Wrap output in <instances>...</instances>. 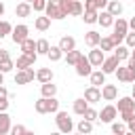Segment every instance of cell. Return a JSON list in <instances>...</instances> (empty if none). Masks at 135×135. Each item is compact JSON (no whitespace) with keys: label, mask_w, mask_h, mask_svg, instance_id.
<instances>
[{"label":"cell","mask_w":135,"mask_h":135,"mask_svg":"<svg viewBox=\"0 0 135 135\" xmlns=\"http://www.w3.org/2000/svg\"><path fill=\"white\" fill-rule=\"evenodd\" d=\"M34 108H36V112L38 114H55L57 110H59V101L55 99V97H40L36 103H34Z\"/></svg>","instance_id":"6da1fadb"},{"label":"cell","mask_w":135,"mask_h":135,"mask_svg":"<svg viewBox=\"0 0 135 135\" xmlns=\"http://www.w3.org/2000/svg\"><path fill=\"white\" fill-rule=\"evenodd\" d=\"M44 15L51 17V19H65L68 13L63 11V0H46Z\"/></svg>","instance_id":"7a4b0ae2"},{"label":"cell","mask_w":135,"mask_h":135,"mask_svg":"<svg viewBox=\"0 0 135 135\" xmlns=\"http://www.w3.org/2000/svg\"><path fill=\"white\" fill-rule=\"evenodd\" d=\"M114 34H112V40H114V44H120L122 40H124V36L129 34V21L127 19H122V17H118V19H114Z\"/></svg>","instance_id":"3957f363"},{"label":"cell","mask_w":135,"mask_h":135,"mask_svg":"<svg viewBox=\"0 0 135 135\" xmlns=\"http://www.w3.org/2000/svg\"><path fill=\"white\" fill-rule=\"evenodd\" d=\"M55 124H57V129H59L61 133H70V131L74 129V122H72L70 114H68V112H61V110L55 112Z\"/></svg>","instance_id":"277c9868"},{"label":"cell","mask_w":135,"mask_h":135,"mask_svg":"<svg viewBox=\"0 0 135 135\" xmlns=\"http://www.w3.org/2000/svg\"><path fill=\"white\" fill-rule=\"evenodd\" d=\"M11 38H13V42H15V44H21L23 40H27V38H30V27H27L25 23L15 25V27H13V32H11Z\"/></svg>","instance_id":"5b68a950"},{"label":"cell","mask_w":135,"mask_h":135,"mask_svg":"<svg viewBox=\"0 0 135 135\" xmlns=\"http://www.w3.org/2000/svg\"><path fill=\"white\" fill-rule=\"evenodd\" d=\"M114 74H116V78H118L120 82H133V80H135V70H133L131 65H122V68L118 65Z\"/></svg>","instance_id":"8992f818"},{"label":"cell","mask_w":135,"mask_h":135,"mask_svg":"<svg viewBox=\"0 0 135 135\" xmlns=\"http://www.w3.org/2000/svg\"><path fill=\"white\" fill-rule=\"evenodd\" d=\"M74 70H76V74L78 76H91V72H93V63L89 61V57H80L78 59V63L74 65Z\"/></svg>","instance_id":"52a82bcc"},{"label":"cell","mask_w":135,"mask_h":135,"mask_svg":"<svg viewBox=\"0 0 135 135\" xmlns=\"http://www.w3.org/2000/svg\"><path fill=\"white\" fill-rule=\"evenodd\" d=\"M34 78H36V74H34V70H32V68L17 70V74H15V84H30Z\"/></svg>","instance_id":"ba28073f"},{"label":"cell","mask_w":135,"mask_h":135,"mask_svg":"<svg viewBox=\"0 0 135 135\" xmlns=\"http://www.w3.org/2000/svg\"><path fill=\"white\" fill-rule=\"evenodd\" d=\"M116 116H118L116 105H105V108L99 112V120H101V122H105V124H112V122L116 120Z\"/></svg>","instance_id":"9c48e42d"},{"label":"cell","mask_w":135,"mask_h":135,"mask_svg":"<svg viewBox=\"0 0 135 135\" xmlns=\"http://www.w3.org/2000/svg\"><path fill=\"white\" fill-rule=\"evenodd\" d=\"M103 59H105V53H103L101 49H97V46H93V49L89 51V61L93 63V68H101V63H103Z\"/></svg>","instance_id":"30bf717a"},{"label":"cell","mask_w":135,"mask_h":135,"mask_svg":"<svg viewBox=\"0 0 135 135\" xmlns=\"http://www.w3.org/2000/svg\"><path fill=\"white\" fill-rule=\"evenodd\" d=\"M118 65H120V59H118L116 55H112V57H105V59H103V63H101V70H103L105 74H114Z\"/></svg>","instance_id":"8fae6325"},{"label":"cell","mask_w":135,"mask_h":135,"mask_svg":"<svg viewBox=\"0 0 135 135\" xmlns=\"http://www.w3.org/2000/svg\"><path fill=\"white\" fill-rule=\"evenodd\" d=\"M84 99H86L89 103H97V101H101V89L95 86V84H91V86L84 91Z\"/></svg>","instance_id":"7c38bea8"},{"label":"cell","mask_w":135,"mask_h":135,"mask_svg":"<svg viewBox=\"0 0 135 135\" xmlns=\"http://www.w3.org/2000/svg\"><path fill=\"white\" fill-rule=\"evenodd\" d=\"M116 97H118V89H116L114 84H103V86H101V99L114 101Z\"/></svg>","instance_id":"4fadbf2b"},{"label":"cell","mask_w":135,"mask_h":135,"mask_svg":"<svg viewBox=\"0 0 135 135\" xmlns=\"http://www.w3.org/2000/svg\"><path fill=\"white\" fill-rule=\"evenodd\" d=\"M114 19H116V17H114L110 11H101L99 17H97V23H99L101 27H112V25H114Z\"/></svg>","instance_id":"5bb4252c"},{"label":"cell","mask_w":135,"mask_h":135,"mask_svg":"<svg viewBox=\"0 0 135 135\" xmlns=\"http://www.w3.org/2000/svg\"><path fill=\"white\" fill-rule=\"evenodd\" d=\"M21 53H25V55H32V57H36L38 59V51H36V42L32 40V38H27V40H23L21 44Z\"/></svg>","instance_id":"9a60e30c"},{"label":"cell","mask_w":135,"mask_h":135,"mask_svg":"<svg viewBox=\"0 0 135 135\" xmlns=\"http://www.w3.org/2000/svg\"><path fill=\"white\" fill-rule=\"evenodd\" d=\"M116 110L118 112H131V110H135V99L133 97H120Z\"/></svg>","instance_id":"2e32d148"},{"label":"cell","mask_w":135,"mask_h":135,"mask_svg":"<svg viewBox=\"0 0 135 135\" xmlns=\"http://www.w3.org/2000/svg\"><path fill=\"white\" fill-rule=\"evenodd\" d=\"M34 61H36V57L21 53V55L17 57V70H25V68H32V65H34Z\"/></svg>","instance_id":"e0dca14e"},{"label":"cell","mask_w":135,"mask_h":135,"mask_svg":"<svg viewBox=\"0 0 135 135\" xmlns=\"http://www.w3.org/2000/svg\"><path fill=\"white\" fill-rule=\"evenodd\" d=\"M89 78H91V84H95V86H103V84H105V72H103L101 68H99V70H93Z\"/></svg>","instance_id":"ac0fdd59"},{"label":"cell","mask_w":135,"mask_h":135,"mask_svg":"<svg viewBox=\"0 0 135 135\" xmlns=\"http://www.w3.org/2000/svg\"><path fill=\"white\" fill-rule=\"evenodd\" d=\"M51 17H46V15H42V17H36L34 19V27L38 30V32H46L49 27H51Z\"/></svg>","instance_id":"d6986e66"},{"label":"cell","mask_w":135,"mask_h":135,"mask_svg":"<svg viewBox=\"0 0 135 135\" xmlns=\"http://www.w3.org/2000/svg\"><path fill=\"white\" fill-rule=\"evenodd\" d=\"M99 40H101V34L99 32H95V30H91V32H86L84 34V42H86V46H99Z\"/></svg>","instance_id":"ffe728a7"},{"label":"cell","mask_w":135,"mask_h":135,"mask_svg":"<svg viewBox=\"0 0 135 135\" xmlns=\"http://www.w3.org/2000/svg\"><path fill=\"white\" fill-rule=\"evenodd\" d=\"M15 15H17V17H30V15H32V4L21 0V2L15 6Z\"/></svg>","instance_id":"44dd1931"},{"label":"cell","mask_w":135,"mask_h":135,"mask_svg":"<svg viewBox=\"0 0 135 135\" xmlns=\"http://www.w3.org/2000/svg\"><path fill=\"white\" fill-rule=\"evenodd\" d=\"M36 80L38 82H51L53 80V70L51 68H40L36 72Z\"/></svg>","instance_id":"7402d4cb"},{"label":"cell","mask_w":135,"mask_h":135,"mask_svg":"<svg viewBox=\"0 0 135 135\" xmlns=\"http://www.w3.org/2000/svg\"><path fill=\"white\" fill-rule=\"evenodd\" d=\"M11 133V116L6 112H0V135Z\"/></svg>","instance_id":"603a6c76"},{"label":"cell","mask_w":135,"mask_h":135,"mask_svg":"<svg viewBox=\"0 0 135 135\" xmlns=\"http://www.w3.org/2000/svg\"><path fill=\"white\" fill-rule=\"evenodd\" d=\"M105 11H110L114 17H120V15H122V11H124V6H122L118 0H110V2H108V6H105Z\"/></svg>","instance_id":"cb8c5ba5"},{"label":"cell","mask_w":135,"mask_h":135,"mask_svg":"<svg viewBox=\"0 0 135 135\" xmlns=\"http://www.w3.org/2000/svg\"><path fill=\"white\" fill-rule=\"evenodd\" d=\"M40 93H42L44 97H55V95H57V84H53V80H51V82H42Z\"/></svg>","instance_id":"d4e9b609"},{"label":"cell","mask_w":135,"mask_h":135,"mask_svg":"<svg viewBox=\"0 0 135 135\" xmlns=\"http://www.w3.org/2000/svg\"><path fill=\"white\" fill-rule=\"evenodd\" d=\"M59 46H61V51H63V53H68V51L76 49V40H74L72 36H63V38L59 40Z\"/></svg>","instance_id":"484cf974"},{"label":"cell","mask_w":135,"mask_h":135,"mask_svg":"<svg viewBox=\"0 0 135 135\" xmlns=\"http://www.w3.org/2000/svg\"><path fill=\"white\" fill-rule=\"evenodd\" d=\"M86 108H89V101H86L84 97H80V99H74V114L82 116V114L86 112Z\"/></svg>","instance_id":"4316f807"},{"label":"cell","mask_w":135,"mask_h":135,"mask_svg":"<svg viewBox=\"0 0 135 135\" xmlns=\"http://www.w3.org/2000/svg\"><path fill=\"white\" fill-rule=\"evenodd\" d=\"M114 55H116L120 61H124V59H129V57H131V51H129V46L116 44V46H114Z\"/></svg>","instance_id":"83f0119b"},{"label":"cell","mask_w":135,"mask_h":135,"mask_svg":"<svg viewBox=\"0 0 135 135\" xmlns=\"http://www.w3.org/2000/svg\"><path fill=\"white\" fill-rule=\"evenodd\" d=\"M63 55H65V53L61 51V46H59V44H57V46H51V49H49V53H46V57H49L51 61H59Z\"/></svg>","instance_id":"f1b7e54d"},{"label":"cell","mask_w":135,"mask_h":135,"mask_svg":"<svg viewBox=\"0 0 135 135\" xmlns=\"http://www.w3.org/2000/svg\"><path fill=\"white\" fill-rule=\"evenodd\" d=\"M80 57H82V53H80V51H76V49H72V51H68V53H65V61H68V65H76Z\"/></svg>","instance_id":"f546056e"},{"label":"cell","mask_w":135,"mask_h":135,"mask_svg":"<svg viewBox=\"0 0 135 135\" xmlns=\"http://www.w3.org/2000/svg\"><path fill=\"white\" fill-rule=\"evenodd\" d=\"M82 13H84V4H82L80 0H72V2H70V15L78 17V15H82Z\"/></svg>","instance_id":"4dcf8cb0"},{"label":"cell","mask_w":135,"mask_h":135,"mask_svg":"<svg viewBox=\"0 0 135 135\" xmlns=\"http://www.w3.org/2000/svg\"><path fill=\"white\" fill-rule=\"evenodd\" d=\"M76 131H78V133H82V135H84V133H91V131H93V122H91V120H86V118H82V120L76 124Z\"/></svg>","instance_id":"1f68e13d"},{"label":"cell","mask_w":135,"mask_h":135,"mask_svg":"<svg viewBox=\"0 0 135 135\" xmlns=\"http://www.w3.org/2000/svg\"><path fill=\"white\" fill-rule=\"evenodd\" d=\"M114 46H116V44H114L112 36H105V38H101V40H99V49H101L103 53H105V51H114Z\"/></svg>","instance_id":"d6a6232c"},{"label":"cell","mask_w":135,"mask_h":135,"mask_svg":"<svg viewBox=\"0 0 135 135\" xmlns=\"http://www.w3.org/2000/svg\"><path fill=\"white\" fill-rule=\"evenodd\" d=\"M97 17H99V11H84L82 13V21L84 23H97Z\"/></svg>","instance_id":"836d02e7"},{"label":"cell","mask_w":135,"mask_h":135,"mask_svg":"<svg viewBox=\"0 0 135 135\" xmlns=\"http://www.w3.org/2000/svg\"><path fill=\"white\" fill-rule=\"evenodd\" d=\"M49 49H51L49 40H44V38L36 40V51H38V55H46V53H49Z\"/></svg>","instance_id":"e575fe53"},{"label":"cell","mask_w":135,"mask_h":135,"mask_svg":"<svg viewBox=\"0 0 135 135\" xmlns=\"http://www.w3.org/2000/svg\"><path fill=\"white\" fill-rule=\"evenodd\" d=\"M11 32H13V25H11L8 21H4V19H2V21H0V40H2V38H6Z\"/></svg>","instance_id":"d590c367"},{"label":"cell","mask_w":135,"mask_h":135,"mask_svg":"<svg viewBox=\"0 0 135 135\" xmlns=\"http://www.w3.org/2000/svg\"><path fill=\"white\" fill-rule=\"evenodd\" d=\"M82 118H86V120L95 122V120H99V112H97V110H93V108H86V112L82 114Z\"/></svg>","instance_id":"8d00e7d4"},{"label":"cell","mask_w":135,"mask_h":135,"mask_svg":"<svg viewBox=\"0 0 135 135\" xmlns=\"http://www.w3.org/2000/svg\"><path fill=\"white\" fill-rule=\"evenodd\" d=\"M112 133L122 135V133H129V129L124 127V122H112Z\"/></svg>","instance_id":"74e56055"},{"label":"cell","mask_w":135,"mask_h":135,"mask_svg":"<svg viewBox=\"0 0 135 135\" xmlns=\"http://www.w3.org/2000/svg\"><path fill=\"white\" fill-rule=\"evenodd\" d=\"M32 8H34L36 13H44V8H46V0H34V2H32Z\"/></svg>","instance_id":"f35d334b"},{"label":"cell","mask_w":135,"mask_h":135,"mask_svg":"<svg viewBox=\"0 0 135 135\" xmlns=\"http://www.w3.org/2000/svg\"><path fill=\"white\" fill-rule=\"evenodd\" d=\"M124 42H127L129 49H135V30H131V32L124 36Z\"/></svg>","instance_id":"ab89813d"},{"label":"cell","mask_w":135,"mask_h":135,"mask_svg":"<svg viewBox=\"0 0 135 135\" xmlns=\"http://www.w3.org/2000/svg\"><path fill=\"white\" fill-rule=\"evenodd\" d=\"M118 114H120V120L122 122H131L135 118V110H131V112H118Z\"/></svg>","instance_id":"60d3db41"},{"label":"cell","mask_w":135,"mask_h":135,"mask_svg":"<svg viewBox=\"0 0 135 135\" xmlns=\"http://www.w3.org/2000/svg\"><path fill=\"white\" fill-rule=\"evenodd\" d=\"M13 68H15V63H13V59H6V61H2V63H0V70H2L4 74H6V72H11Z\"/></svg>","instance_id":"b9f144b4"},{"label":"cell","mask_w":135,"mask_h":135,"mask_svg":"<svg viewBox=\"0 0 135 135\" xmlns=\"http://www.w3.org/2000/svg\"><path fill=\"white\" fill-rule=\"evenodd\" d=\"M11 133L13 135H23V133H27V129L23 124H15V127H11Z\"/></svg>","instance_id":"7bdbcfd3"},{"label":"cell","mask_w":135,"mask_h":135,"mask_svg":"<svg viewBox=\"0 0 135 135\" xmlns=\"http://www.w3.org/2000/svg\"><path fill=\"white\" fill-rule=\"evenodd\" d=\"M8 110V97H0V112Z\"/></svg>","instance_id":"ee69618b"},{"label":"cell","mask_w":135,"mask_h":135,"mask_svg":"<svg viewBox=\"0 0 135 135\" xmlns=\"http://www.w3.org/2000/svg\"><path fill=\"white\" fill-rule=\"evenodd\" d=\"M93 2H95V6H97V11H103V8L108 6V2H110V0H93Z\"/></svg>","instance_id":"f6af8a7d"},{"label":"cell","mask_w":135,"mask_h":135,"mask_svg":"<svg viewBox=\"0 0 135 135\" xmlns=\"http://www.w3.org/2000/svg\"><path fill=\"white\" fill-rule=\"evenodd\" d=\"M84 11H97L95 2H93V0H84Z\"/></svg>","instance_id":"bcb514c9"},{"label":"cell","mask_w":135,"mask_h":135,"mask_svg":"<svg viewBox=\"0 0 135 135\" xmlns=\"http://www.w3.org/2000/svg\"><path fill=\"white\" fill-rule=\"evenodd\" d=\"M6 59H11L8 51H6V49H0V63H2V61H6Z\"/></svg>","instance_id":"7dc6e473"},{"label":"cell","mask_w":135,"mask_h":135,"mask_svg":"<svg viewBox=\"0 0 135 135\" xmlns=\"http://www.w3.org/2000/svg\"><path fill=\"white\" fill-rule=\"evenodd\" d=\"M127 129H129V133H135V118L131 122H127Z\"/></svg>","instance_id":"c3c4849f"},{"label":"cell","mask_w":135,"mask_h":135,"mask_svg":"<svg viewBox=\"0 0 135 135\" xmlns=\"http://www.w3.org/2000/svg\"><path fill=\"white\" fill-rule=\"evenodd\" d=\"M0 97H8V91H6L2 84H0Z\"/></svg>","instance_id":"681fc988"},{"label":"cell","mask_w":135,"mask_h":135,"mask_svg":"<svg viewBox=\"0 0 135 135\" xmlns=\"http://www.w3.org/2000/svg\"><path fill=\"white\" fill-rule=\"evenodd\" d=\"M129 30H135V15L129 19Z\"/></svg>","instance_id":"f907efd6"},{"label":"cell","mask_w":135,"mask_h":135,"mask_svg":"<svg viewBox=\"0 0 135 135\" xmlns=\"http://www.w3.org/2000/svg\"><path fill=\"white\" fill-rule=\"evenodd\" d=\"M127 65H131V68L135 70V57H129V63H127Z\"/></svg>","instance_id":"816d5d0a"},{"label":"cell","mask_w":135,"mask_h":135,"mask_svg":"<svg viewBox=\"0 0 135 135\" xmlns=\"http://www.w3.org/2000/svg\"><path fill=\"white\" fill-rule=\"evenodd\" d=\"M2 15H4V2L0 0V17H2Z\"/></svg>","instance_id":"f5cc1de1"},{"label":"cell","mask_w":135,"mask_h":135,"mask_svg":"<svg viewBox=\"0 0 135 135\" xmlns=\"http://www.w3.org/2000/svg\"><path fill=\"white\" fill-rule=\"evenodd\" d=\"M0 84H4V72L0 70Z\"/></svg>","instance_id":"db71d44e"},{"label":"cell","mask_w":135,"mask_h":135,"mask_svg":"<svg viewBox=\"0 0 135 135\" xmlns=\"http://www.w3.org/2000/svg\"><path fill=\"white\" fill-rule=\"evenodd\" d=\"M133 99H135V80H133V95H131Z\"/></svg>","instance_id":"11a10c76"},{"label":"cell","mask_w":135,"mask_h":135,"mask_svg":"<svg viewBox=\"0 0 135 135\" xmlns=\"http://www.w3.org/2000/svg\"><path fill=\"white\" fill-rule=\"evenodd\" d=\"M131 57H135V49H133V51H131Z\"/></svg>","instance_id":"9f6ffc18"},{"label":"cell","mask_w":135,"mask_h":135,"mask_svg":"<svg viewBox=\"0 0 135 135\" xmlns=\"http://www.w3.org/2000/svg\"><path fill=\"white\" fill-rule=\"evenodd\" d=\"M23 2H30V4H32V2H34V0H23Z\"/></svg>","instance_id":"6f0895ef"},{"label":"cell","mask_w":135,"mask_h":135,"mask_svg":"<svg viewBox=\"0 0 135 135\" xmlns=\"http://www.w3.org/2000/svg\"><path fill=\"white\" fill-rule=\"evenodd\" d=\"M133 2H135V0H133Z\"/></svg>","instance_id":"680465c9"}]
</instances>
